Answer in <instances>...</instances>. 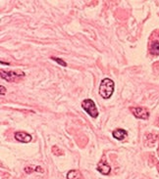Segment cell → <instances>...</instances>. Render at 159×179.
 I'll return each instance as SVG.
<instances>
[{"mask_svg": "<svg viewBox=\"0 0 159 179\" xmlns=\"http://www.w3.org/2000/svg\"><path fill=\"white\" fill-rule=\"evenodd\" d=\"M158 155H159V149H158Z\"/></svg>", "mask_w": 159, "mask_h": 179, "instance_id": "cell-13", "label": "cell"}, {"mask_svg": "<svg viewBox=\"0 0 159 179\" xmlns=\"http://www.w3.org/2000/svg\"><path fill=\"white\" fill-rule=\"evenodd\" d=\"M113 136L117 140H124L127 137V132L124 129H116L113 131Z\"/></svg>", "mask_w": 159, "mask_h": 179, "instance_id": "cell-7", "label": "cell"}, {"mask_svg": "<svg viewBox=\"0 0 159 179\" xmlns=\"http://www.w3.org/2000/svg\"><path fill=\"white\" fill-rule=\"evenodd\" d=\"M51 59H52V60H54V61H56V62L58 63V64H59V65H61V66H63V67H66V66H67V64H66V63H65L64 61H63L62 59H60V58L51 57Z\"/></svg>", "mask_w": 159, "mask_h": 179, "instance_id": "cell-11", "label": "cell"}, {"mask_svg": "<svg viewBox=\"0 0 159 179\" xmlns=\"http://www.w3.org/2000/svg\"><path fill=\"white\" fill-rule=\"evenodd\" d=\"M0 89H1V95H4L5 92H6V89H5V87L3 85L0 86Z\"/></svg>", "mask_w": 159, "mask_h": 179, "instance_id": "cell-12", "label": "cell"}, {"mask_svg": "<svg viewBox=\"0 0 159 179\" xmlns=\"http://www.w3.org/2000/svg\"><path fill=\"white\" fill-rule=\"evenodd\" d=\"M99 95L104 99H108L114 92V81L110 78H104L99 85Z\"/></svg>", "mask_w": 159, "mask_h": 179, "instance_id": "cell-1", "label": "cell"}, {"mask_svg": "<svg viewBox=\"0 0 159 179\" xmlns=\"http://www.w3.org/2000/svg\"><path fill=\"white\" fill-rule=\"evenodd\" d=\"M21 76H25V73L23 72H4L1 70V76L4 80H6L8 81L15 80L16 77H20Z\"/></svg>", "mask_w": 159, "mask_h": 179, "instance_id": "cell-4", "label": "cell"}, {"mask_svg": "<svg viewBox=\"0 0 159 179\" xmlns=\"http://www.w3.org/2000/svg\"><path fill=\"white\" fill-rule=\"evenodd\" d=\"M82 107L89 115H91V117H92L94 119L98 117V111H97L96 106H95V104L92 100H91V99L84 100L83 103H82Z\"/></svg>", "mask_w": 159, "mask_h": 179, "instance_id": "cell-2", "label": "cell"}, {"mask_svg": "<svg viewBox=\"0 0 159 179\" xmlns=\"http://www.w3.org/2000/svg\"><path fill=\"white\" fill-rule=\"evenodd\" d=\"M150 53L153 55L159 56V41L156 40L154 42H152L150 45Z\"/></svg>", "mask_w": 159, "mask_h": 179, "instance_id": "cell-8", "label": "cell"}, {"mask_svg": "<svg viewBox=\"0 0 159 179\" xmlns=\"http://www.w3.org/2000/svg\"><path fill=\"white\" fill-rule=\"evenodd\" d=\"M158 169H159V165H158Z\"/></svg>", "mask_w": 159, "mask_h": 179, "instance_id": "cell-14", "label": "cell"}, {"mask_svg": "<svg viewBox=\"0 0 159 179\" xmlns=\"http://www.w3.org/2000/svg\"><path fill=\"white\" fill-rule=\"evenodd\" d=\"M52 153L54 155H56V156H60V155H62L63 154V152L58 148L57 146H54V147H52Z\"/></svg>", "mask_w": 159, "mask_h": 179, "instance_id": "cell-10", "label": "cell"}, {"mask_svg": "<svg viewBox=\"0 0 159 179\" xmlns=\"http://www.w3.org/2000/svg\"><path fill=\"white\" fill-rule=\"evenodd\" d=\"M97 170L100 172V173H102V174H108V173L110 172L111 170V167L106 164V162L104 161H101V162H99V165L97 166Z\"/></svg>", "mask_w": 159, "mask_h": 179, "instance_id": "cell-6", "label": "cell"}, {"mask_svg": "<svg viewBox=\"0 0 159 179\" xmlns=\"http://www.w3.org/2000/svg\"><path fill=\"white\" fill-rule=\"evenodd\" d=\"M131 111L132 115H135L136 118L141 119H147L149 117V113L145 108H131Z\"/></svg>", "mask_w": 159, "mask_h": 179, "instance_id": "cell-3", "label": "cell"}, {"mask_svg": "<svg viewBox=\"0 0 159 179\" xmlns=\"http://www.w3.org/2000/svg\"><path fill=\"white\" fill-rule=\"evenodd\" d=\"M68 179H80L81 178V173L78 170H70L67 175Z\"/></svg>", "mask_w": 159, "mask_h": 179, "instance_id": "cell-9", "label": "cell"}, {"mask_svg": "<svg viewBox=\"0 0 159 179\" xmlns=\"http://www.w3.org/2000/svg\"><path fill=\"white\" fill-rule=\"evenodd\" d=\"M15 139L20 142H23V143H29L31 140V136L26 132H16Z\"/></svg>", "mask_w": 159, "mask_h": 179, "instance_id": "cell-5", "label": "cell"}]
</instances>
